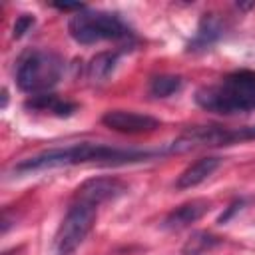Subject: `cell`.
Listing matches in <instances>:
<instances>
[{
  "mask_svg": "<svg viewBox=\"0 0 255 255\" xmlns=\"http://www.w3.org/2000/svg\"><path fill=\"white\" fill-rule=\"evenodd\" d=\"M219 163H221L219 157H201V159H197L195 163H191L189 167H185L179 173V177L175 181V187L177 189H189V187L199 185L201 181H205L219 167Z\"/></svg>",
  "mask_w": 255,
  "mask_h": 255,
  "instance_id": "10",
  "label": "cell"
},
{
  "mask_svg": "<svg viewBox=\"0 0 255 255\" xmlns=\"http://www.w3.org/2000/svg\"><path fill=\"white\" fill-rule=\"evenodd\" d=\"M54 8H58V10H62V12H70V10L82 12V10H84V4H54Z\"/></svg>",
  "mask_w": 255,
  "mask_h": 255,
  "instance_id": "17",
  "label": "cell"
},
{
  "mask_svg": "<svg viewBox=\"0 0 255 255\" xmlns=\"http://www.w3.org/2000/svg\"><path fill=\"white\" fill-rule=\"evenodd\" d=\"M181 88V78L179 76H157L149 84V94L153 98H167Z\"/></svg>",
  "mask_w": 255,
  "mask_h": 255,
  "instance_id": "15",
  "label": "cell"
},
{
  "mask_svg": "<svg viewBox=\"0 0 255 255\" xmlns=\"http://www.w3.org/2000/svg\"><path fill=\"white\" fill-rule=\"evenodd\" d=\"M26 108L28 110H38V112H50L58 118H68L78 110V106L74 102L60 100L58 96H52V94L32 96V100L26 102Z\"/></svg>",
  "mask_w": 255,
  "mask_h": 255,
  "instance_id": "11",
  "label": "cell"
},
{
  "mask_svg": "<svg viewBox=\"0 0 255 255\" xmlns=\"http://www.w3.org/2000/svg\"><path fill=\"white\" fill-rule=\"evenodd\" d=\"M126 191V185L116 179V177H94L84 181L74 195V201H82V203H90L94 207H98L104 201L116 199Z\"/></svg>",
  "mask_w": 255,
  "mask_h": 255,
  "instance_id": "7",
  "label": "cell"
},
{
  "mask_svg": "<svg viewBox=\"0 0 255 255\" xmlns=\"http://www.w3.org/2000/svg\"><path fill=\"white\" fill-rule=\"evenodd\" d=\"M209 211V201L207 199H191L181 203L179 207H175L173 211L167 213V217L163 219L161 227L169 229V231H179L191 223H195L197 219H201L205 213Z\"/></svg>",
  "mask_w": 255,
  "mask_h": 255,
  "instance_id": "9",
  "label": "cell"
},
{
  "mask_svg": "<svg viewBox=\"0 0 255 255\" xmlns=\"http://www.w3.org/2000/svg\"><path fill=\"white\" fill-rule=\"evenodd\" d=\"M155 155L153 151H143V149H122V147H112L104 143H76L60 149H48L42 151L34 157H28L20 161L14 171L18 173H28V171H38V169H52V167H66V165H78V163H104V165H124V163H133L141 159H149Z\"/></svg>",
  "mask_w": 255,
  "mask_h": 255,
  "instance_id": "1",
  "label": "cell"
},
{
  "mask_svg": "<svg viewBox=\"0 0 255 255\" xmlns=\"http://www.w3.org/2000/svg\"><path fill=\"white\" fill-rule=\"evenodd\" d=\"M94 223H96V207L90 203L74 201L56 231L54 237L56 255H72L84 243Z\"/></svg>",
  "mask_w": 255,
  "mask_h": 255,
  "instance_id": "6",
  "label": "cell"
},
{
  "mask_svg": "<svg viewBox=\"0 0 255 255\" xmlns=\"http://www.w3.org/2000/svg\"><path fill=\"white\" fill-rule=\"evenodd\" d=\"M223 36V24L215 14L205 16L199 22V28L193 36V40L189 42V50H205L209 48L213 42H217Z\"/></svg>",
  "mask_w": 255,
  "mask_h": 255,
  "instance_id": "12",
  "label": "cell"
},
{
  "mask_svg": "<svg viewBox=\"0 0 255 255\" xmlns=\"http://www.w3.org/2000/svg\"><path fill=\"white\" fill-rule=\"evenodd\" d=\"M217 243H219V237L207 231H197L187 239V243L181 249V255H203L205 251L213 249Z\"/></svg>",
  "mask_w": 255,
  "mask_h": 255,
  "instance_id": "14",
  "label": "cell"
},
{
  "mask_svg": "<svg viewBox=\"0 0 255 255\" xmlns=\"http://www.w3.org/2000/svg\"><path fill=\"white\" fill-rule=\"evenodd\" d=\"M118 60H120L118 52H100L88 64V78L92 82H102V80L110 78V74L118 66Z\"/></svg>",
  "mask_w": 255,
  "mask_h": 255,
  "instance_id": "13",
  "label": "cell"
},
{
  "mask_svg": "<svg viewBox=\"0 0 255 255\" xmlns=\"http://www.w3.org/2000/svg\"><path fill=\"white\" fill-rule=\"evenodd\" d=\"M104 126L120 133H147L159 128V122L147 114L128 112V110H112L102 118Z\"/></svg>",
  "mask_w": 255,
  "mask_h": 255,
  "instance_id": "8",
  "label": "cell"
},
{
  "mask_svg": "<svg viewBox=\"0 0 255 255\" xmlns=\"http://www.w3.org/2000/svg\"><path fill=\"white\" fill-rule=\"evenodd\" d=\"M243 139H255V126L229 129L223 126H195L179 133L167 147L169 153H181L195 147H215V145H229Z\"/></svg>",
  "mask_w": 255,
  "mask_h": 255,
  "instance_id": "5",
  "label": "cell"
},
{
  "mask_svg": "<svg viewBox=\"0 0 255 255\" xmlns=\"http://www.w3.org/2000/svg\"><path fill=\"white\" fill-rule=\"evenodd\" d=\"M197 106L213 114H239L255 110V72L239 70L223 78L217 86L199 88L195 94Z\"/></svg>",
  "mask_w": 255,
  "mask_h": 255,
  "instance_id": "2",
  "label": "cell"
},
{
  "mask_svg": "<svg viewBox=\"0 0 255 255\" xmlns=\"http://www.w3.org/2000/svg\"><path fill=\"white\" fill-rule=\"evenodd\" d=\"M32 26H34V18H32L30 14H22V16L16 20V24H14V32H12V36H14V38H22Z\"/></svg>",
  "mask_w": 255,
  "mask_h": 255,
  "instance_id": "16",
  "label": "cell"
},
{
  "mask_svg": "<svg viewBox=\"0 0 255 255\" xmlns=\"http://www.w3.org/2000/svg\"><path fill=\"white\" fill-rule=\"evenodd\" d=\"M68 30H70V36L80 44L118 40L129 34L128 26L122 22L120 16L110 12H90V10H82L76 16H72Z\"/></svg>",
  "mask_w": 255,
  "mask_h": 255,
  "instance_id": "4",
  "label": "cell"
},
{
  "mask_svg": "<svg viewBox=\"0 0 255 255\" xmlns=\"http://www.w3.org/2000/svg\"><path fill=\"white\" fill-rule=\"evenodd\" d=\"M62 72H64V62L58 54L46 50H34L20 60L16 82L22 92L40 94L54 88L62 78Z\"/></svg>",
  "mask_w": 255,
  "mask_h": 255,
  "instance_id": "3",
  "label": "cell"
}]
</instances>
